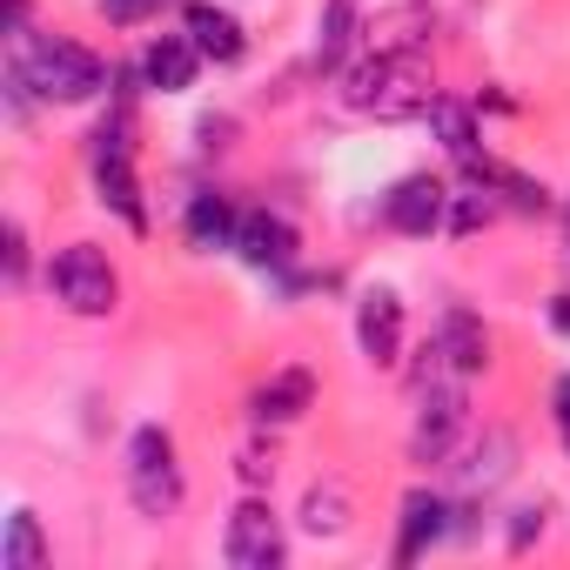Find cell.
I'll use <instances>...</instances> for the list:
<instances>
[{"mask_svg":"<svg viewBox=\"0 0 570 570\" xmlns=\"http://www.w3.org/2000/svg\"><path fill=\"white\" fill-rule=\"evenodd\" d=\"M356 343H363V356L376 370H396V356H403V303H396V289H370L356 303Z\"/></svg>","mask_w":570,"mask_h":570,"instance_id":"cell-9","label":"cell"},{"mask_svg":"<svg viewBox=\"0 0 570 570\" xmlns=\"http://www.w3.org/2000/svg\"><path fill=\"white\" fill-rule=\"evenodd\" d=\"M222 557H228L235 570H282V557H289V537H282V517H275L262 497H242V503H235V517H228Z\"/></svg>","mask_w":570,"mask_h":570,"instance_id":"cell-5","label":"cell"},{"mask_svg":"<svg viewBox=\"0 0 570 570\" xmlns=\"http://www.w3.org/2000/svg\"><path fill=\"white\" fill-rule=\"evenodd\" d=\"M350 48H356V0H330L323 35H316V61H323V68H343Z\"/></svg>","mask_w":570,"mask_h":570,"instance_id":"cell-19","label":"cell"},{"mask_svg":"<svg viewBox=\"0 0 570 570\" xmlns=\"http://www.w3.org/2000/svg\"><path fill=\"white\" fill-rule=\"evenodd\" d=\"M128 497L141 517H175L181 510V463H175V436L141 423L128 436Z\"/></svg>","mask_w":570,"mask_h":570,"instance_id":"cell-4","label":"cell"},{"mask_svg":"<svg viewBox=\"0 0 570 570\" xmlns=\"http://www.w3.org/2000/svg\"><path fill=\"white\" fill-rule=\"evenodd\" d=\"M14 68L28 75V88H35L41 101H61V108L95 101V95L115 81L108 61H101L95 48L68 41V35H14Z\"/></svg>","mask_w":570,"mask_h":570,"instance_id":"cell-2","label":"cell"},{"mask_svg":"<svg viewBox=\"0 0 570 570\" xmlns=\"http://www.w3.org/2000/svg\"><path fill=\"white\" fill-rule=\"evenodd\" d=\"M443 517H450V503H443V497H430V490H410V497H403V537H396V563H416V557H423V550H430V543L450 530Z\"/></svg>","mask_w":570,"mask_h":570,"instance_id":"cell-13","label":"cell"},{"mask_svg":"<svg viewBox=\"0 0 570 570\" xmlns=\"http://www.w3.org/2000/svg\"><path fill=\"white\" fill-rule=\"evenodd\" d=\"M48 289H55V303H61L68 316H115L121 275H115V262H108L95 242H68V248L48 262Z\"/></svg>","mask_w":570,"mask_h":570,"instance_id":"cell-3","label":"cell"},{"mask_svg":"<svg viewBox=\"0 0 570 570\" xmlns=\"http://www.w3.org/2000/svg\"><path fill=\"white\" fill-rule=\"evenodd\" d=\"M343 101L356 115H376V121H403V115H430L436 101V75L416 48H376L363 68L343 75Z\"/></svg>","mask_w":570,"mask_h":570,"instance_id":"cell-1","label":"cell"},{"mask_svg":"<svg viewBox=\"0 0 570 570\" xmlns=\"http://www.w3.org/2000/svg\"><path fill=\"white\" fill-rule=\"evenodd\" d=\"M563 248H570V215H563Z\"/></svg>","mask_w":570,"mask_h":570,"instance_id":"cell-28","label":"cell"},{"mask_svg":"<svg viewBox=\"0 0 570 570\" xmlns=\"http://www.w3.org/2000/svg\"><path fill=\"white\" fill-rule=\"evenodd\" d=\"M463 376H430L423 383V410H416V430H410V456L416 463H443L456 430H463Z\"/></svg>","mask_w":570,"mask_h":570,"instance_id":"cell-6","label":"cell"},{"mask_svg":"<svg viewBox=\"0 0 570 570\" xmlns=\"http://www.w3.org/2000/svg\"><path fill=\"white\" fill-rule=\"evenodd\" d=\"M550 410H557V423H563V436H570V376H557V390H550Z\"/></svg>","mask_w":570,"mask_h":570,"instance_id":"cell-26","label":"cell"},{"mask_svg":"<svg viewBox=\"0 0 570 570\" xmlns=\"http://www.w3.org/2000/svg\"><path fill=\"white\" fill-rule=\"evenodd\" d=\"M296 248H303V242H296V228L282 222V215H268V208H248V215H242V228H235V255H242L248 268H268V275H275V268H289V262H296Z\"/></svg>","mask_w":570,"mask_h":570,"instance_id":"cell-10","label":"cell"},{"mask_svg":"<svg viewBox=\"0 0 570 570\" xmlns=\"http://www.w3.org/2000/svg\"><path fill=\"white\" fill-rule=\"evenodd\" d=\"M490 215H497L490 188H483V195H450V235H470V228H483Z\"/></svg>","mask_w":570,"mask_h":570,"instance_id":"cell-21","label":"cell"},{"mask_svg":"<svg viewBox=\"0 0 570 570\" xmlns=\"http://www.w3.org/2000/svg\"><path fill=\"white\" fill-rule=\"evenodd\" d=\"M235 228H242V215H235L222 195H195V202H188V248H202V255L235 248Z\"/></svg>","mask_w":570,"mask_h":570,"instance_id":"cell-15","label":"cell"},{"mask_svg":"<svg viewBox=\"0 0 570 570\" xmlns=\"http://www.w3.org/2000/svg\"><path fill=\"white\" fill-rule=\"evenodd\" d=\"M550 330H557V336H570V296H557V303H550Z\"/></svg>","mask_w":570,"mask_h":570,"instance_id":"cell-27","label":"cell"},{"mask_svg":"<svg viewBox=\"0 0 570 570\" xmlns=\"http://www.w3.org/2000/svg\"><path fill=\"white\" fill-rule=\"evenodd\" d=\"M235 476H242L248 490H262V483H275V450H262V443H248V450L235 456Z\"/></svg>","mask_w":570,"mask_h":570,"instance_id":"cell-22","label":"cell"},{"mask_svg":"<svg viewBox=\"0 0 570 570\" xmlns=\"http://www.w3.org/2000/svg\"><path fill=\"white\" fill-rule=\"evenodd\" d=\"M41 563H48L41 523H35V510H14L8 517V570H41Z\"/></svg>","mask_w":570,"mask_h":570,"instance_id":"cell-20","label":"cell"},{"mask_svg":"<svg viewBox=\"0 0 570 570\" xmlns=\"http://www.w3.org/2000/svg\"><path fill=\"white\" fill-rule=\"evenodd\" d=\"M303 530H309V537L350 530V490H343V483H316V490L303 497Z\"/></svg>","mask_w":570,"mask_h":570,"instance_id":"cell-18","label":"cell"},{"mask_svg":"<svg viewBox=\"0 0 570 570\" xmlns=\"http://www.w3.org/2000/svg\"><path fill=\"white\" fill-rule=\"evenodd\" d=\"M537 530H543V510H517V523H510V550H530Z\"/></svg>","mask_w":570,"mask_h":570,"instance_id":"cell-24","label":"cell"},{"mask_svg":"<svg viewBox=\"0 0 570 570\" xmlns=\"http://www.w3.org/2000/svg\"><path fill=\"white\" fill-rule=\"evenodd\" d=\"M8 268H14V282L28 275V235H21V222H8Z\"/></svg>","mask_w":570,"mask_h":570,"instance_id":"cell-25","label":"cell"},{"mask_svg":"<svg viewBox=\"0 0 570 570\" xmlns=\"http://www.w3.org/2000/svg\"><path fill=\"white\" fill-rule=\"evenodd\" d=\"M195 68H202V48H195L188 35H155V41L141 48V81L161 88V95L195 88Z\"/></svg>","mask_w":570,"mask_h":570,"instance_id":"cell-11","label":"cell"},{"mask_svg":"<svg viewBox=\"0 0 570 570\" xmlns=\"http://www.w3.org/2000/svg\"><path fill=\"white\" fill-rule=\"evenodd\" d=\"M510 456H517L510 430H490V436H483V443L470 450V463H463L456 476H463L470 490H490V483H503V476H510Z\"/></svg>","mask_w":570,"mask_h":570,"instance_id":"cell-17","label":"cell"},{"mask_svg":"<svg viewBox=\"0 0 570 570\" xmlns=\"http://www.w3.org/2000/svg\"><path fill=\"white\" fill-rule=\"evenodd\" d=\"M101 14H108L115 28H135V21H148V14H161V0H101Z\"/></svg>","mask_w":570,"mask_h":570,"instance_id":"cell-23","label":"cell"},{"mask_svg":"<svg viewBox=\"0 0 570 570\" xmlns=\"http://www.w3.org/2000/svg\"><path fill=\"white\" fill-rule=\"evenodd\" d=\"M188 41L202 48V61H222V68L242 61V48H248L242 41V21L222 14V8H188Z\"/></svg>","mask_w":570,"mask_h":570,"instance_id":"cell-14","label":"cell"},{"mask_svg":"<svg viewBox=\"0 0 570 570\" xmlns=\"http://www.w3.org/2000/svg\"><path fill=\"white\" fill-rule=\"evenodd\" d=\"M423 121L436 128V141H443V148H450L456 161H470V155H476V115H470L463 101H450V95H436Z\"/></svg>","mask_w":570,"mask_h":570,"instance_id":"cell-16","label":"cell"},{"mask_svg":"<svg viewBox=\"0 0 570 570\" xmlns=\"http://www.w3.org/2000/svg\"><path fill=\"white\" fill-rule=\"evenodd\" d=\"M383 222L396 228V235H436V228H450V188L436 181V175H403L390 195H383Z\"/></svg>","mask_w":570,"mask_h":570,"instance_id":"cell-7","label":"cell"},{"mask_svg":"<svg viewBox=\"0 0 570 570\" xmlns=\"http://www.w3.org/2000/svg\"><path fill=\"white\" fill-rule=\"evenodd\" d=\"M430 370H423V383L430 376H443V370H456V376H476L483 363H490V330L470 316V309H450L443 323H436V336H430Z\"/></svg>","mask_w":570,"mask_h":570,"instance_id":"cell-8","label":"cell"},{"mask_svg":"<svg viewBox=\"0 0 570 570\" xmlns=\"http://www.w3.org/2000/svg\"><path fill=\"white\" fill-rule=\"evenodd\" d=\"M309 403H316V376H309V370H275V376L248 396V416L268 430V423H296Z\"/></svg>","mask_w":570,"mask_h":570,"instance_id":"cell-12","label":"cell"}]
</instances>
